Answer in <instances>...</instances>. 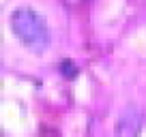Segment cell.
I'll return each mask as SVG.
<instances>
[{"label":"cell","instance_id":"obj_1","mask_svg":"<svg viewBox=\"0 0 146 137\" xmlns=\"http://www.w3.org/2000/svg\"><path fill=\"white\" fill-rule=\"evenodd\" d=\"M11 26H13L15 34L19 37V41L26 47H30L32 51H43L50 45V28L45 26L39 15L32 9H17L11 15Z\"/></svg>","mask_w":146,"mask_h":137},{"label":"cell","instance_id":"obj_2","mask_svg":"<svg viewBox=\"0 0 146 137\" xmlns=\"http://www.w3.org/2000/svg\"><path fill=\"white\" fill-rule=\"evenodd\" d=\"M60 68H62V75H67L69 79H73L78 75V68H75V64H73L71 60H64V62L60 64Z\"/></svg>","mask_w":146,"mask_h":137}]
</instances>
